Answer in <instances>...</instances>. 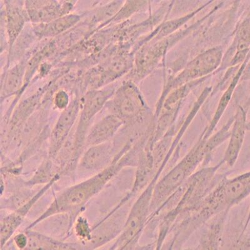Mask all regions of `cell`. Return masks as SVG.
Returning <instances> with one entry per match:
<instances>
[{
  "label": "cell",
  "mask_w": 250,
  "mask_h": 250,
  "mask_svg": "<svg viewBox=\"0 0 250 250\" xmlns=\"http://www.w3.org/2000/svg\"><path fill=\"white\" fill-rule=\"evenodd\" d=\"M129 166H135L133 156L128 152H118L112 164L108 168L62 191L24 231L31 230L40 223L54 216L70 215L77 218L81 214L80 211L94 196L99 193L123 169Z\"/></svg>",
  "instance_id": "cell-1"
},
{
  "label": "cell",
  "mask_w": 250,
  "mask_h": 250,
  "mask_svg": "<svg viewBox=\"0 0 250 250\" xmlns=\"http://www.w3.org/2000/svg\"><path fill=\"white\" fill-rule=\"evenodd\" d=\"M205 160L202 151L195 146L166 175L156 182L151 203L153 215L164 206L174 193L187 182L201 163Z\"/></svg>",
  "instance_id": "cell-2"
},
{
  "label": "cell",
  "mask_w": 250,
  "mask_h": 250,
  "mask_svg": "<svg viewBox=\"0 0 250 250\" xmlns=\"http://www.w3.org/2000/svg\"><path fill=\"white\" fill-rule=\"evenodd\" d=\"M114 92L113 87L109 86L100 90H91L84 96L77 128L73 133V155L71 162L73 169L77 167L78 161L84 152L91 122L97 113L105 106Z\"/></svg>",
  "instance_id": "cell-3"
},
{
  "label": "cell",
  "mask_w": 250,
  "mask_h": 250,
  "mask_svg": "<svg viewBox=\"0 0 250 250\" xmlns=\"http://www.w3.org/2000/svg\"><path fill=\"white\" fill-rule=\"evenodd\" d=\"M80 108V101L75 98L58 118L49 137L48 158L50 159L55 160L57 158L70 138L75 123L79 117Z\"/></svg>",
  "instance_id": "cell-4"
},
{
  "label": "cell",
  "mask_w": 250,
  "mask_h": 250,
  "mask_svg": "<svg viewBox=\"0 0 250 250\" xmlns=\"http://www.w3.org/2000/svg\"><path fill=\"white\" fill-rule=\"evenodd\" d=\"M62 175V174L59 172L56 174L50 182L44 185L41 189H40L21 207L1 219V225H0V242H1V249H3V247L7 244L8 241L12 238V236H15L16 231L23 223L24 219L35 206L36 203L39 202L40 198L60 179Z\"/></svg>",
  "instance_id": "cell-5"
},
{
  "label": "cell",
  "mask_w": 250,
  "mask_h": 250,
  "mask_svg": "<svg viewBox=\"0 0 250 250\" xmlns=\"http://www.w3.org/2000/svg\"><path fill=\"white\" fill-rule=\"evenodd\" d=\"M1 8V24L7 39L8 52L30 21L24 1H5Z\"/></svg>",
  "instance_id": "cell-6"
},
{
  "label": "cell",
  "mask_w": 250,
  "mask_h": 250,
  "mask_svg": "<svg viewBox=\"0 0 250 250\" xmlns=\"http://www.w3.org/2000/svg\"><path fill=\"white\" fill-rule=\"evenodd\" d=\"M76 1H28L24 6L33 24L47 23L70 14Z\"/></svg>",
  "instance_id": "cell-7"
},
{
  "label": "cell",
  "mask_w": 250,
  "mask_h": 250,
  "mask_svg": "<svg viewBox=\"0 0 250 250\" xmlns=\"http://www.w3.org/2000/svg\"><path fill=\"white\" fill-rule=\"evenodd\" d=\"M116 155L115 145L111 141L88 147L83 153L77 167L81 171L95 175L110 166Z\"/></svg>",
  "instance_id": "cell-8"
},
{
  "label": "cell",
  "mask_w": 250,
  "mask_h": 250,
  "mask_svg": "<svg viewBox=\"0 0 250 250\" xmlns=\"http://www.w3.org/2000/svg\"><path fill=\"white\" fill-rule=\"evenodd\" d=\"M124 121L109 113L91 126L86 139V148L110 142L121 128Z\"/></svg>",
  "instance_id": "cell-9"
},
{
  "label": "cell",
  "mask_w": 250,
  "mask_h": 250,
  "mask_svg": "<svg viewBox=\"0 0 250 250\" xmlns=\"http://www.w3.org/2000/svg\"><path fill=\"white\" fill-rule=\"evenodd\" d=\"M24 231L29 240L24 250H89L86 245L80 242H64L32 229Z\"/></svg>",
  "instance_id": "cell-10"
},
{
  "label": "cell",
  "mask_w": 250,
  "mask_h": 250,
  "mask_svg": "<svg viewBox=\"0 0 250 250\" xmlns=\"http://www.w3.org/2000/svg\"><path fill=\"white\" fill-rule=\"evenodd\" d=\"M28 62L27 58L24 57L21 61L4 73V77H2V101L19 93L21 90L23 83L25 82Z\"/></svg>",
  "instance_id": "cell-11"
},
{
  "label": "cell",
  "mask_w": 250,
  "mask_h": 250,
  "mask_svg": "<svg viewBox=\"0 0 250 250\" xmlns=\"http://www.w3.org/2000/svg\"><path fill=\"white\" fill-rule=\"evenodd\" d=\"M81 20L75 13L64 16L47 23L33 24L32 28L36 37L39 39L51 38L62 34L75 26Z\"/></svg>",
  "instance_id": "cell-12"
},
{
  "label": "cell",
  "mask_w": 250,
  "mask_h": 250,
  "mask_svg": "<svg viewBox=\"0 0 250 250\" xmlns=\"http://www.w3.org/2000/svg\"><path fill=\"white\" fill-rule=\"evenodd\" d=\"M246 124L244 114L241 113L232 129L230 140L228 145L223 162L228 167H233L237 161L243 142H244Z\"/></svg>",
  "instance_id": "cell-13"
},
{
  "label": "cell",
  "mask_w": 250,
  "mask_h": 250,
  "mask_svg": "<svg viewBox=\"0 0 250 250\" xmlns=\"http://www.w3.org/2000/svg\"><path fill=\"white\" fill-rule=\"evenodd\" d=\"M228 211L211 219L210 224L201 236L199 250H220Z\"/></svg>",
  "instance_id": "cell-14"
},
{
  "label": "cell",
  "mask_w": 250,
  "mask_h": 250,
  "mask_svg": "<svg viewBox=\"0 0 250 250\" xmlns=\"http://www.w3.org/2000/svg\"><path fill=\"white\" fill-rule=\"evenodd\" d=\"M250 250V234L242 231L239 234H223L220 250Z\"/></svg>",
  "instance_id": "cell-15"
},
{
  "label": "cell",
  "mask_w": 250,
  "mask_h": 250,
  "mask_svg": "<svg viewBox=\"0 0 250 250\" xmlns=\"http://www.w3.org/2000/svg\"><path fill=\"white\" fill-rule=\"evenodd\" d=\"M53 160L48 158L40 165L39 168L35 172V175L26 182L29 186L44 184L50 182L57 173H53Z\"/></svg>",
  "instance_id": "cell-16"
},
{
  "label": "cell",
  "mask_w": 250,
  "mask_h": 250,
  "mask_svg": "<svg viewBox=\"0 0 250 250\" xmlns=\"http://www.w3.org/2000/svg\"><path fill=\"white\" fill-rule=\"evenodd\" d=\"M73 229L79 242L86 245L92 240L93 227H91L85 216L82 215L81 214L77 216L73 222Z\"/></svg>",
  "instance_id": "cell-17"
},
{
  "label": "cell",
  "mask_w": 250,
  "mask_h": 250,
  "mask_svg": "<svg viewBox=\"0 0 250 250\" xmlns=\"http://www.w3.org/2000/svg\"><path fill=\"white\" fill-rule=\"evenodd\" d=\"M122 4V1H112L104 4L97 10L94 21H104V24H105L117 14L121 8Z\"/></svg>",
  "instance_id": "cell-18"
},
{
  "label": "cell",
  "mask_w": 250,
  "mask_h": 250,
  "mask_svg": "<svg viewBox=\"0 0 250 250\" xmlns=\"http://www.w3.org/2000/svg\"><path fill=\"white\" fill-rule=\"evenodd\" d=\"M52 100L56 108L62 111L68 108L71 102L68 93L62 89H60L56 91Z\"/></svg>",
  "instance_id": "cell-19"
},
{
  "label": "cell",
  "mask_w": 250,
  "mask_h": 250,
  "mask_svg": "<svg viewBox=\"0 0 250 250\" xmlns=\"http://www.w3.org/2000/svg\"><path fill=\"white\" fill-rule=\"evenodd\" d=\"M15 247L20 250H24L28 245V236L25 231L16 234L13 237Z\"/></svg>",
  "instance_id": "cell-20"
},
{
  "label": "cell",
  "mask_w": 250,
  "mask_h": 250,
  "mask_svg": "<svg viewBox=\"0 0 250 250\" xmlns=\"http://www.w3.org/2000/svg\"><path fill=\"white\" fill-rule=\"evenodd\" d=\"M134 250H156V242L144 245L138 244Z\"/></svg>",
  "instance_id": "cell-21"
},
{
  "label": "cell",
  "mask_w": 250,
  "mask_h": 250,
  "mask_svg": "<svg viewBox=\"0 0 250 250\" xmlns=\"http://www.w3.org/2000/svg\"><path fill=\"white\" fill-rule=\"evenodd\" d=\"M250 223V205L249 214H248L246 222H245V225L244 228H243V231H246V229L248 228V226H249Z\"/></svg>",
  "instance_id": "cell-22"
},
{
  "label": "cell",
  "mask_w": 250,
  "mask_h": 250,
  "mask_svg": "<svg viewBox=\"0 0 250 250\" xmlns=\"http://www.w3.org/2000/svg\"><path fill=\"white\" fill-rule=\"evenodd\" d=\"M175 238L174 237V236H173V239H172L170 245H169V246L168 247V250H173L174 249V247H175Z\"/></svg>",
  "instance_id": "cell-23"
},
{
  "label": "cell",
  "mask_w": 250,
  "mask_h": 250,
  "mask_svg": "<svg viewBox=\"0 0 250 250\" xmlns=\"http://www.w3.org/2000/svg\"><path fill=\"white\" fill-rule=\"evenodd\" d=\"M182 250H199V248H189V249H184Z\"/></svg>",
  "instance_id": "cell-24"
}]
</instances>
